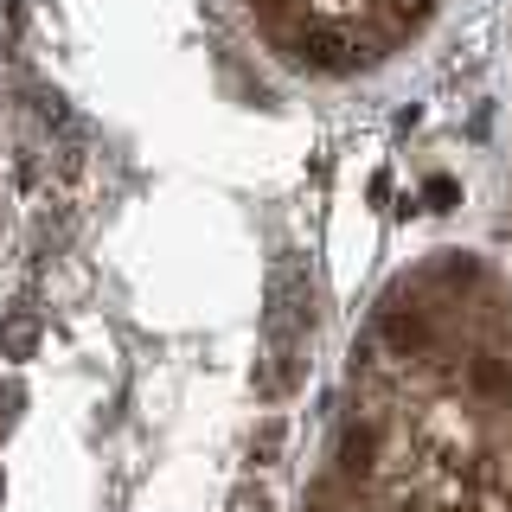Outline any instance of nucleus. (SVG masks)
I'll return each instance as SVG.
<instances>
[{"label": "nucleus", "instance_id": "20e7f679", "mask_svg": "<svg viewBox=\"0 0 512 512\" xmlns=\"http://www.w3.org/2000/svg\"><path fill=\"white\" fill-rule=\"evenodd\" d=\"M506 244H512V141H506Z\"/></svg>", "mask_w": 512, "mask_h": 512}, {"label": "nucleus", "instance_id": "7ed1b4c3", "mask_svg": "<svg viewBox=\"0 0 512 512\" xmlns=\"http://www.w3.org/2000/svg\"><path fill=\"white\" fill-rule=\"evenodd\" d=\"M32 346H39V327H32V314H13L7 327H0V352H7V359H26Z\"/></svg>", "mask_w": 512, "mask_h": 512}, {"label": "nucleus", "instance_id": "39448f33", "mask_svg": "<svg viewBox=\"0 0 512 512\" xmlns=\"http://www.w3.org/2000/svg\"><path fill=\"white\" fill-rule=\"evenodd\" d=\"M237 512H263V500H237Z\"/></svg>", "mask_w": 512, "mask_h": 512}, {"label": "nucleus", "instance_id": "f03ea898", "mask_svg": "<svg viewBox=\"0 0 512 512\" xmlns=\"http://www.w3.org/2000/svg\"><path fill=\"white\" fill-rule=\"evenodd\" d=\"M269 52L301 77H359L423 39L442 0H250Z\"/></svg>", "mask_w": 512, "mask_h": 512}, {"label": "nucleus", "instance_id": "f257e3e1", "mask_svg": "<svg viewBox=\"0 0 512 512\" xmlns=\"http://www.w3.org/2000/svg\"><path fill=\"white\" fill-rule=\"evenodd\" d=\"M301 512H512V276L436 250L384 288Z\"/></svg>", "mask_w": 512, "mask_h": 512}]
</instances>
